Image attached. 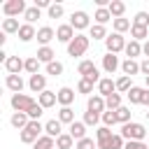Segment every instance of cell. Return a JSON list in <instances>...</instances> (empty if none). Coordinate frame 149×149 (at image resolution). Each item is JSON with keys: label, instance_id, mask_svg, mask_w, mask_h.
Here are the masks:
<instances>
[{"label": "cell", "instance_id": "obj_43", "mask_svg": "<svg viewBox=\"0 0 149 149\" xmlns=\"http://www.w3.org/2000/svg\"><path fill=\"white\" fill-rule=\"evenodd\" d=\"M102 123L109 128V126H114V123H119V119H116V109L112 112V109H107V112H102Z\"/></svg>", "mask_w": 149, "mask_h": 149}, {"label": "cell", "instance_id": "obj_33", "mask_svg": "<svg viewBox=\"0 0 149 149\" xmlns=\"http://www.w3.org/2000/svg\"><path fill=\"white\" fill-rule=\"evenodd\" d=\"M105 107L112 109V112L119 109V107H121V93H112L109 98H105Z\"/></svg>", "mask_w": 149, "mask_h": 149}, {"label": "cell", "instance_id": "obj_22", "mask_svg": "<svg viewBox=\"0 0 149 149\" xmlns=\"http://www.w3.org/2000/svg\"><path fill=\"white\" fill-rule=\"evenodd\" d=\"M86 107H88L91 112H98V114H102V109H107V107H105V98H102V95H91V98H88V102H86Z\"/></svg>", "mask_w": 149, "mask_h": 149}, {"label": "cell", "instance_id": "obj_47", "mask_svg": "<svg viewBox=\"0 0 149 149\" xmlns=\"http://www.w3.org/2000/svg\"><path fill=\"white\" fill-rule=\"evenodd\" d=\"M123 147H126V144H123V137H121V135H112L107 149H123Z\"/></svg>", "mask_w": 149, "mask_h": 149}, {"label": "cell", "instance_id": "obj_19", "mask_svg": "<svg viewBox=\"0 0 149 149\" xmlns=\"http://www.w3.org/2000/svg\"><path fill=\"white\" fill-rule=\"evenodd\" d=\"M61 126H63V123H61L58 119H51V121H47V123H44V133H47L49 137H61V135H63Z\"/></svg>", "mask_w": 149, "mask_h": 149}, {"label": "cell", "instance_id": "obj_50", "mask_svg": "<svg viewBox=\"0 0 149 149\" xmlns=\"http://www.w3.org/2000/svg\"><path fill=\"white\" fill-rule=\"evenodd\" d=\"M42 109H44V107H42V105L37 102V105H35V107H33V109L28 112V116H30V121H40V116H42Z\"/></svg>", "mask_w": 149, "mask_h": 149}, {"label": "cell", "instance_id": "obj_45", "mask_svg": "<svg viewBox=\"0 0 149 149\" xmlns=\"http://www.w3.org/2000/svg\"><path fill=\"white\" fill-rule=\"evenodd\" d=\"M133 26H144V28H149V14H147V12H137Z\"/></svg>", "mask_w": 149, "mask_h": 149}, {"label": "cell", "instance_id": "obj_14", "mask_svg": "<svg viewBox=\"0 0 149 149\" xmlns=\"http://www.w3.org/2000/svg\"><path fill=\"white\" fill-rule=\"evenodd\" d=\"M119 65H121V63H119L116 54H107V56H102V70H105L107 74H114V70H116Z\"/></svg>", "mask_w": 149, "mask_h": 149}, {"label": "cell", "instance_id": "obj_49", "mask_svg": "<svg viewBox=\"0 0 149 149\" xmlns=\"http://www.w3.org/2000/svg\"><path fill=\"white\" fill-rule=\"evenodd\" d=\"M95 147H98V144H95L91 137H84V140H79V142H77V147H74V149H95Z\"/></svg>", "mask_w": 149, "mask_h": 149}, {"label": "cell", "instance_id": "obj_28", "mask_svg": "<svg viewBox=\"0 0 149 149\" xmlns=\"http://www.w3.org/2000/svg\"><path fill=\"white\" fill-rule=\"evenodd\" d=\"M126 54H128V58H135V56H140V54H142V44H140L137 40H130V42L126 44Z\"/></svg>", "mask_w": 149, "mask_h": 149}, {"label": "cell", "instance_id": "obj_24", "mask_svg": "<svg viewBox=\"0 0 149 149\" xmlns=\"http://www.w3.org/2000/svg\"><path fill=\"white\" fill-rule=\"evenodd\" d=\"M121 70H123V74H126V77H133V74H137V72H140V63H135L133 58H126V61L121 63Z\"/></svg>", "mask_w": 149, "mask_h": 149}, {"label": "cell", "instance_id": "obj_41", "mask_svg": "<svg viewBox=\"0 0 149 149\" xmlns=\"http://www.w3.org/2000/svg\"><path fill=\"white\" fill-rule=\"evenodd\" d=\"M116 119H119V123H130V107H119L116 109Z\"/></svg>", "mask_w": 149, "mask_h": 149}, {"label": "cell", "instance_id": "obj_30", "mask_svg": "<svg viewBox=\"0 0 149 149\" xmlns=\"http://www.w3.org/2000/svg\"><path fill=\"white\" fill-rule=\"evenodd\" d=\"M142 93H144V88H140V86H133L126 95H128V100L133 102V105H142Z\"/></svg>", "mask_w": 149, "mask_h": 149}, {"label": "cell", "instance_id": "obj_29", "mask_svg": "<svg viewBox=\"0 0 149 149\" xmlns=\"http://www.w3.org/2000/svg\"><path fill=\"white\" fill-rule=\"evenodd\" d=\"M133 88V77H126V74H121L119 79H116V91H123V93H128Z\"/></svg>", "mask_w": 149, "mask_h": 149}, {"label": "cell", "instance_id": "obj_2", "mask_svg": "<svg viewBox=\"0 0 149 149\" xmlns=\"http://www.w3.org/2000/svg\"><path fill=\"white\" fill-rule=\"evenodd\" d=\"M42 130H44V126H42L40 121H30V123L21 130V142H23V144H35V142L42 137V135H40Z\"/></svg>", "mask_w": 149, "mask_h": 149}, {"label": "cell", "instance_id": "obj_42", "mask_svg": "<svg viewBox=\"0 0 149 149\" xmlns=\"http://www.w3.org/2000/svg\"><path fill=\"white\" fill-rule=\"evenodd\" d=\"M100 119H102V114H98V112H91V109H86V114H84V123H86V126H95Z\"/></svg>", "mask_w": 149, "mask_h": 149}, {"label": "cell", "instance_id": "obj_44", "mask_svg": "<svg viewBox=\"0 0 149 149\" xmlns=\"http://www.w3.org/2000/svg\"><path fill=\"white\" fill-rule=\"evenodd\" d=\"M77 91L79 93H93V81L91 79H79V84H77Z\"/></svg>", "mask_w": 149, "mask_h": 149}, {"label": "cell", "instance_id": "obj_37", "mask_svg": "<svg viewBox=\"0 0 149 149\" xmlns=\"http://www.w3.org/2000/svg\"><path fill=\"white\" fill-rule=\"evenodd\" d=\"M72 142H74V140H72V135H70V133H63L61 137H56V147H58V149H70V147H72Z\"/></svg>", "mask_w": 149, "mask_h": 149}, {"label": "cell", "instance_id": "obj_57", "mask_svg": "<svg viewBox=\"0 0 149 149\" xmlns=\"http://www.w3.org/2000/svg\"><path fill=\"white\" fill-rule=\"evenodd\" d=\"M147 121H149V112H147Z\"/></svg>", "mask_w": 149, "mask_h": 149}, {"label": "cell", "instance_id": "obj_17", "mask_svg": "<svg viewBox=\"0 0 149 149\" xmlns=\"http://www.w3.org/2000/svg\"><path fill=\"white\" fill-rule=\"evenodd\" d=\"M5 84H7V88L14 91V93H21V91H23V79H21V74H7Z\"/></svg>", "mask_w": 149, "mask_h": 149}, {"label": "cell", "instance_id": "obj_20", "mask_svg": "<svg viewBox=\"0 0 149 149\" xmlns=\"http://www.w3.org/2000/svg\"><path fill=\"white\" fill-rule=\"evenodd\" d=\"M70 135H72V140H84L86 137V123L84 121H74V123H70Z\"/></svg>", "mask_w": 149, "mask_h": 149}, {"label": "cell", "instance_id": "obj_56", "mask_svg": "<svg viewBox=\"0 0 149 149\" xmlns=\"http://www.w3.org/2000/svg\"><path fill=\"white\" fill-rule=\"evenodd\" d=\"M144 84H147V88H149V77H144Z\"/></svg>", "mask_w": 149, "mask_h": 149}, {"label": "cell", "instance_id": "obj_40", "mask_svg": "<svg viewBox=\"0 0 149 149\" xmlns=\"http://www.w3.org/2000/svg\"><path fill=\"white\" fill-rule=\"evenodd\" d=\"M23 19H26V23H30V26H33V23L40 19V9H37V7H28V9H26V14H23Z\"/></svg>", "mask_w": 149, "mask_h": 149}, {"label": "cell", "instance_id": "obj_23", "mask_svg": "<svg viewBox=\"0 0 149 149\" xmlns=\"http://www.w3.org/2000/svg\"><path fill=\"white\" fill-rule=\"evenodd\" d=\"M35 56H37V61H40V63H47V65H49V63H54V56H56V54H54V49H51V47H40Z\"/></svg>", "mask_w": 149, "mask_h": 149}, {"label": "cell", "instance_id": "obj_10", "mask_svg": "<svg viewBox=\"0 0 149 149\" xmlns=\"http://www.w3.org/2000/svg\"><path fill=\"white\" fill-rule=\"evenodd\" d=\"M70 26H72L74 30H84V28H88V14H86V12H72V16H70Z\"/></svg>", "mask_w": 149, "mask_h": 149}, {"label": "cell", "instance_id": "obj_34", "mask_svg": "<svg viewBox=\"0 0 149 149\" xmlns=\"http://www.w3.org/2000/svg\"><path fill=\"white\" fill-rule=\"evenodd\" d=\"M54 144H56V142H54V137L42 135V137H40V140L33 144V149H54Z\"/></svg>", "mask_w": 149, "mask_h": 149}, {"label": "cell", "instance_id": "obj_31", "mask_svg": "<svg viewBox=\"0 0 149 149\" xmlns=\"http://www.w3.org/2000/svg\"><path fill=\"white\" fill-rule=\"evenodd\" d=\"M58 121L61 123H74V112L70 107H61L58 109Z\"/></svg>", "mask_w": 149, "mask_h": 149}, {"label": "cell", "instance_id": "obj_7", "mask_svg": "<svg viewBox=\"0 0 149 149\" xmlns=\"http://www.w3.org/2000/svg\"><path fill=\"white\" fill-rule=\"evenodd\" d=\"M26 2L23 0H7L5 5H2V12L9 16V19H14V16H19V14H26Z\"/></svg>", "mask_w": 149, "mask_h": 149}, {"label": "cell", "instance_id": "obj_16", "mask_svg": "<svg viewBox=\"0 0 149 149\" xmlns=\"http://www.w3.org/2000/svg\"><path fill=\"white\" fill-rule=\"evenodd\" d=\"M54 37H56V33H54V28H49V26H42V28L37 30V42H40L42 47H47Z\"/></svg>", "mask_w": 149, "mask_h": 149}, {"label": "cell", "instance_id": "obj_13", "mask_svg": "<svg viewBox=\"0 0 149 149\" xmlns=\"http://www.w3.org/2000/svg\"><path fill=\"white\" fill-rule=\"evenodd\" d=\"M37 102L47 109V107H54L56 102H58V93L56 91H42L40 93V98H37Z\"/></svg>", "mask_w": 149, "mask_h": 149}, {"label": "cell", "instance_id": "obj_21", "mask_svg": "<svg viewBox=\"0 0 149 149\" xmlns=\"http://www.w3.org/2000/svg\"><path fill=\"white\" fill-rule=\"evenodd\" d=\"M72 100H74V91H72L70 86H63V88L58 91V102H61L63 107H70Z\"/></svg>", "mask_w": 149, "mask_h": 149}, {"label": "cell", "instance_id": "obj_9", "mask_svg": "<svg viewBox=\"0 0 149 149\" xmlns=\"http://www.w3.org/2000/svg\"><path fill=\"white\" fill-rule=\"evenodd\" d=\"M112 93H116V81H112V77H105L98 81V95L109 98Z\"/></svg>", "mask_w": 149, "mask_h": 149}, {"label": "cell", "instance_id": "obj_11", "mask_svg": "<svg viewBox=\"0 0 149 149\" xmlns=\"http://www.w3.org/2000/svg\"><path fill=\"white\" fill-rule=\"evenodd\" d=\"M5 70H7L9 74H19L21 70H26V61H21L19 56H9V58L5 61Z\"/></svg>", "mask_w": 149, "mask_h": 149}, {"label": "cell", "instance_id": "obj_8", "mask_svg": "<svg viewBox=\"0 0 149 149\" xmlns=\"http://www.w3.org/2000/svg\"><path fill=\"white\" fill-rule=\"evenodd\" d=\"M56 40H58V42H63V44H70V42L74 40V28H72L70 23L58 26V28H56Z\"/></svg>", "mask_w": 149, "mask_h": 149}, {"label": "cell", "instance_id": "obj_3", "mask_svg": "<svg viewBox=\"0 0 149 149\" xmlns=\"http://www.w3.org/2000/svg\"><path fill=\"white\" fill-rule=\"evenodd\" d=\"M86 49H88V37L86 35H74V40L68 44V56L79 58V56L86 54Z\"/></svg>", "mask_w": 149, "mask_h": 149}, {"label": "cell", "instance_id": "obj_25", "mask_svg": "<svg viewBox=\"0 0 149 149\" xmlns=\"http://www.w3.org/2000/svg\"><path fill=\"white\" fill-rule=\"evenodd\" d=\"M33 37H37L35 28H33L30 23H23V26H21V30H19V40H21V42H30Z\"/></svg>", "mask_w": 149, "mask_h": 149}, {"label": "cell", "instance_id": "obj_6", "mask_svg": "<svg viewBox=\"0 0 149 149\" xmlns=\"http://www.w3.org/2000/svg\"><path fill=\"white\" fill-rule=\"evenodd\" d=\"M105 47H107V54H119V51H126L123 35H119V33H112V35H107V40H105Z\"/></svg>", "mask_w": 149, "mask_h": 149}, {"label": "cell", "instance_id": "obj_5", "mask_svg": "<svg viewBox=\"0 0 149 149\" xmlns=\"http://www.w3.org/2000/svg\"><path fill=\"white\" fill-rule=\"evenodd\" d=\"M77 72H79L84 79H91L93 84H98V81H100L98 68H95V63H93V61H81V63H79V68H77Z\"/></svg>", "mask_w": 149, "mask_h": 149}, {"label": "cell", "instance_id": "obj_18", "mask_svg": "<svg viewBox=\"0 0 149 149\" xmlns=\"http://www.w3.org/2000/svg\"><path fill=\"white\" fill-rule=\"evenodd\" d=\"M9 121H12V126H14V128H19V130H23V128H26V126L30 123V116H28L26 112H14Z\"/></svg>", "mask_w": 149, "mask_h": 149}, {"label": "cell", "instance_id": "obj_54", "mask_svg": "<svg viewBox=\"0 0 149 149\" xmlns=\"http://www.w3.org/2000/svg\"><path fill=\"white\" fill-rule=\"evenodd\" d=\"M142 105H149V88H144L142 93Z\"/></svg>", "mask_w": 149, "mask_h": 149}, {"label": "cell", "instance_id": "obj_52", "mask_svg": "<svg viewBox=\"0 0 149 149\" xmlns=\"http://www.w3.org/2000/svg\"><path fill=\"white\" fill-rule=\"evenodd\" d=\"M140 72H142L144 77H149V58H144V61L140 63Z\"/></svg>", "mask_w": 149, "mask_h": 149}, {"label": "cell", "instance_id": "obj_32", "mask_svg": "<svg viewBox=\"0 0 149 149\" xmlns=\"http://www.w3.org/2000/svg\"><path fill=\"white\" fill-rule=\"evenodd\" d=\"M19 30H21V26H19L16 19H5L2 21V33H16L19 35Z\"/></svg>", "mask_w": 149, "mask_h": 149}, {"label": "cell", "instance_id": "obj_4", "mask_svg": "<svg viewBox=\"0 0 149 149\" xmlns=\"http://www.w3.org/2000/svg\"><path fill=\"white\" fill-rule=\"evenodd\" d=\"M37 102L30 98V95H26V93H14L12 95V107H14V112H30L33 107H35Z\"/></svg>", "mask_w": 149, "mask_h": 149}, {"label": "cell", "instance_id": "obj_35", "mask_svg": "<svg viewBox=\"0 0 149 149\" xmlns=\"http://www.w3.org/2000/svg\"><path fill=\"white\" fill-rule=\"evenodd\" d=\"M88 37H93V40H107V30H105V26H100V23L91 26V35H88Z\"/></svg>", "mask_w": 149, "mask_h": 149}, {"label": "cell", "instance_id": "obj_48", "mask_svg": "<svg viewBox=\"0 0 149 149\" xmlns=\"http://www.w3.org/2000/svg\"><path fill=\"white\" fill-rule=\"evenodd\" d=\"M47 12H49V19H61L63 16V5H51Z\"/></svg>", "mask_w": 149, "mask_h": 149}, {"label": "cell", "instance_id": "obj_51", "mask_svg": "<svg viewBox=\"0 0 149 149\" xmlns=\"http://www.w3.org/2000/svg\"><path fill=\"white\" fill-rule=\"evenodd\" d=\"M123 149H149L144 142H126V147Z\"/></svg>", "mask_w": 149, "mask_h": 149}, {"label": "cell", "instance_id": "obj_36", "mask_svg": "<svg viewBox=\"0 0 149 149\" xmlns=\"http://www.w3.org/2000/svg\"><path fill=\"white\" fill-rule=\"evenodd\" d=\"M37 70H40V61H37V56L26 58V72H30V77H33V74H40Z\"/></svg>", "mask_w": 149, "mask_h": 149}, {"label": "cell", "instance_id": "obj_55", "mask_svg": "<svg viewBox=\"0 0 149 149\" xmlns=\"http://www.w3.org/2000/svg\"><path fill=\"white\" fill-rule=\"evenodd\" d=\"M142 51H144V54H147V58H149V42H147V44L142 47Z\"/></svg>", "mask_w": 149, "mask_h": 149}, {"label": "cell", "instance_id": "obj_46", "mask_svg": "<svg viewBox=\"0 0 149 149\" xmlns=\"http://www.w3.org/2000/svg\"><path fill=\"white\" fill-rule=\"evenodd\" d=\"M47 74H54V77H58V74H63V65H61L58 61H54V63H49V65H47Z\"/></svg>", "mask_w": 149, "mask_h": 149}, {"label": "cell", "instance_id": "obj_12", "mask_svg": "<svg viewBox=\"0 0 149 149\" xmlns=\"http://www.w3.org/2000/svg\"><path fill=\"white\" fill-rule=\"evenodd\" d=\"M112 135H114V133H112L107 126H100V128L95 130V137H98V149H107V144H109Z\"/></svg>", "mask_w": 149, "mask_h": 149}, {"label": "cell", "instance_id": "obj_27", "mask_svg": "<svg viewBox=\"0 0 149 149\" xmlns=\"http://www.w3.org/2000/svg\"><path fill=\"white\" fill-rule=\"evenodd\" d=\"M93 19H95V21H98L100 26H105L107 21H112V14H109V9H107V7H98V9H95V16H93Z\"/></svg>", "mask_w": 149, "mask_h": 149}, {"label": "cell", "instance_id": "obj_39", "mask_svg": "<svg viewBox=\"0 0 149 149\" xmlns=\"http://www.w3.org/2000/svg\"><path fill=\"white\" fill-rule=\"evenodd\" d=\"M130 35H133V40H144L147 35H149V28H144V26H133L130 28Z\"/></svg>", "mask_w": 149, "mask_h": 149}, {"label": "cell", "instance_id": "obj_15", "mask_svg": "<svg viewBox=\"0 0 149 149\" xmlns=\"http://www.w3.org/2000/svg\"><path fill=\"white\" fill-rule=\"evenodd\" d=\"M28 86H30V91L42 93V91H47V77L44 74H33L30 81H28Z\"/></svg>", "mask_w": 149, "mask_h": 149}, {"label": "cell", "instance_id": "obj_26", "mask_svg": "<svg viewBox=\"0 0 149 149\" xmlns=\"http://www.w3.org/2000/svg\"><path fill=\"white\" fill-rule=\"evenodd\" d=\"M107 9H109V14H112L114 19H121V16H123V12H126V5H123L121 0H112Z\"/></svg>", "mask_w": 149, "mask_h": 149}, {"label": "cell", "instance_id": "obj_1", "mask_svg": "<svg viewBox=\"0 0 149 149\" xmlns=\"http://www.w3.org/2000/svg\"><path fill=\"white\" fill-rule=\"evenodd\" d=\"M123 140H128V142H142L144 140V135H147V130H144V126L142 123H135V121H130V123H123V128H121V133H119Z\"/></svg>", "mask_w": 149, "mask_h": 149}, {"label": "cell", "instance_id": "obj_53", "mask_svg": "<svg viewBox=\"0 0 149 149\" xmlns=\"http://www.w3.org/2000/svg\"><path fill=\"white\" fill-rule=\"evenodd\" d=\"M35 7H37V9H42V7H47V9H49V7H51V2H49V0H35Z\"/></svg>", "mask_w": 149, "mask_h": 149}, {"label": "cell", "instance_id": "obj_38", "mask_svg": "<svg viewBox=\"0 0 149 149\" xmlns=\"http://www.w3.org/2000/svg\"><path fill=\"white\" fill-rule=\"evenodd\" d=\"M128 28H133L128 19H123V16H121V19H114V33H119V35H121V33H126Z\"/></svg>", "mask_w": 149, "mask_h": 149}]
</instances>
